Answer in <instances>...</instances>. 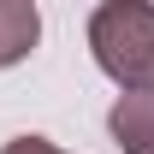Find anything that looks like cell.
I'll return each mask as SVG.
<instances>
[{
  "label": "cell",
  "mask_w": 154,
  "mask_h": 154,
  "mask_svg": "<svg viewBox=\"0 0 154 154\" xmlns=\"http://www.w3.org/2000/svg\"><path fill=\"white\" fill-rule=\"evenodd\" d=\"M0 154H59V148L48 142V136H12V142H6Z\"/></svg>",
  "instance_id": "cell-4"
},
{
  "label": "cell",
  "mask_w": 154,
  "mask_h": 154,
  "mask_svg": "<svg viewBox=\"0 0 154 154\" xmlns=\"http://www.w3.org/2000/svg\"><path fill=\"white\" fill-rule=\"evenodd\" d=\"M107 131L125 154H154V89L119 95V107L107 113Z\"/></svg>",
  "instance_id": "cell-2"
},
{
  "label": "cell",
  "mask_w": 154,
  "mask_h": 154,
  "mask_svg": "<svg viewBox=\"0 0 154 154\" xmlns=\"http://www.w3.org/2000/svg\"><path fill=\"white\" fill-rule=\"evenodd\" d=\"M42 36V12L30 0H0V65H18Z\"/></svg>",
  "instance_id": "cell-3"
},
{
  "label": "cell",
  "mask_w": 154,
  "mask_h": 154,
  "mask_svg": "<svg viewBox=\"0 0 154 154\" xmlns=\"http://www.w3.org/2000/svg\"><path fill=\"white\" fill-rule=\"evenodd\" d=\"M89 48H95V65L125 95L154 89V6L148 0H107V6H95Z\"/></svg>",
  "instance_id": "cell-1"
}]
</instances>
